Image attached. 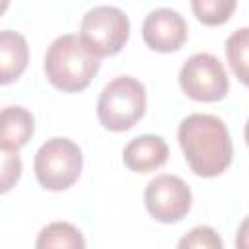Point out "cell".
<instances>
[{
    "instance_id": "1",
    "label": "cell",
    "mask_w": 249,
    "mask_h": 249,
    "mask_svg": "<svg viewBox=\"0 0 249 249\" xmlns=\"http://www.w3.org/2000/svg\"><path fill=\"white\" fill-rule=\"evenodd\" d=\"M177 140L189 167L198 177H216L231 163L233 144L226 123L216 115H187L179 123Z\"/></svg>"
},
{
    "instance_id": "2",
    "label": "cell",
    "mask_w": 249,
    "mask_h": 249,
    "mask_svg": "<svg viewBox=\"0 0 249 249\" xmlns=\"http://www.w3.org/2000/svg\"><path fill=\"white\" fill-rule=\"evenodd\" d=\"M45 76L60 91H82L99 70V58L80 41L76 33L53 39L45 53Z\"/></svg>"
},
{
    "instance_id": "3",
    "label": "cell",
    "mask_w": 249,
    "mask_h": 249,
    "mask_svg": "<svg viewBox=\"0 0 249 249\" xmlns=\"http://www.w3.org/2000/svg\"><path fill=\"white\" fill-rule=\"evenodd\" d=\"M146 111V88L134 76H117L107 82L97 99V119L113 132L132 128Z\"/></svg>"
},
{
    "instance_id": "4",
    "label": "cell",
    "mask_w": 249,
    "mask_h": 249,
    "mask_svg": "<svg viewBox=\"0 0 249 249\" xmlns=\"http://www.w3.org/2000/svg\"><path fill=\"white\" fill-rule=\"evenodd\" d=\"M82 163L80 146L66 136H54L43 142L35 152L33 171L43 189L64 191L78 181Z\"/></svg>"
},
{
    "instance_id": "5",
    "label": "cell",
    "mask_w": 249,
    "mask_h": 249,
    "mask_svg": "<svg viewBox=\"0 0 249 249\" xmlns=\"http://www.w3.org/2000/svg\"><path fill=\"white\" fill-rule=\"evenodd\" d=\"M130 21L128 16L109 4L89 8L80 21V41L99 58L117 54L128 41Z\"/></svg>"
},
{
    "instance_id": "6",
    "label": "cell",
    "mask_w": 249,
    "mask_h": 249,
    "mask_svg": "<svg viewBox=\"0 0 249 249\" xmlns=\"http://www.w3.org/2000/svg\"><path fill=\"white\" fill-rule=\"evenodd\" d=\"M179 86L195 101H220L226 97L230 82L218 56L195 53L181 64Z\"/></svg>"
},
{
    "instance_id": "7",
    "label": "cell",
    "mask_w": 249,
    "mask_h": 249,
    "mask_svg": "<svg viewBox=\"0 0 249 249\" xmlns=\"http://www.w3.org/2000/svg\"><path fill=\"white\" fill-rule=\"evenodd\" d=\"M144 204L154 220L161 224H173L189 214L193 193L181 177L161 173L148 181L144 189Z\"/></svg>"
},
{
    "instance_id": "8",
    "label": "cell",
    "mask_w": 249,
    "mask_h": 249,
    "mask_svg": "<svg viewBox=\"0 0 249 249\" xmlns=\"http://www.w3.org/2000/svg\"><path fill=\"white\" fill-rule=\"evenodd\" d=\"M189 37V25L185 18L173 8H154L146 14L142 23L144 43L158 53H171L181 49Z\"/></svg>"
},
{
    "instance_id": "9",
    "label": "cell",
    "mask_w": 249,
    "mask_h": 249,
    "mask_svg": "<svg viewBox=\"0 0 249 249\" xmlns=\"http://www.w3.org/2000/svg\"><path fill=\"white\" fill-rule=\"evenodd\" d=\"M169 158L167 142L158 134H140L123 150L124 165L134 173H148L161 167Z\"/></svg>"
},
{
    "instance_id": "10",
    "label": "cell",
    "mask_w": 249,
    "mask_h": 249,
    "mask_svg": "<svg viewBox=\"0 0 249 249\" xmlns=\"http://www.w3.org/2000/svg\"><path fill=\"white\" fill-rule=\"evenodd\" d=\"M35 130L31 111L21 105H6L0 109V148L18 152L23 148Z\"/></svg>"
},
{
    "instance_id": "11",
    "label": "cell",
    "mask_w": 249,
    "mask_h": 249,
    "mask_svg": "<svg viewBox=\"0 0 249 249\" xmlns=\"http://www.w3.org/2000/svg\"><path fill=\"white\" fill-rule=\"evenodd\" d=\"M29 47L21 33L0 29V86L16 82L27 68Z\"/></svg>"
},
{
    "instance_id": "12",
    "label": "cell",
    "mask_w": 249,
    "mask_h": 249,
    "mask_svg": "<svg viewBox=\"0 0 249 249\" xmlns=\"http://www.w3.org/2000/svg\"><path fill=\"white\" fill-rule=\"evenodd\" d=\"M35 249H86V239L74 224L58 220L41 228Z\"/></svg>"
},
{
    "instance_id": "13",
    "label": "cell",
    "mask_w": 249,
    "mask_h": 249,
    "mask_svg": "<svg viewBox=\"0 0 249 249\" xmlns=\"http://www.w3.org/2000/svg\"><path fill=\"white\" fill-rule=\"evenodd\" d=\"M247 45H249V29L247 27H239L226 41L228 62L241 84H247Z\"/></svg>"
},
{
    "instance_id": "14",
    "label": "cell",
    "mask_w": 249,
    "mask_h": 249,
    "mask_svg": "<svg viewBox=\"0 0 249 249\" xmlns=\"http://www.w3.org/2000/svg\"><path fill=\"white\" fill-rule=\"evenodd\" d=\"M191 8L198 21L206 25H220L226 23L231 12L237 8L235 0H193Z\"/></svg>"
},
{
    "instance_id": "15",
    "label": "cell",
    "mask_w": 249,
    "mask_h": 249,
    "mask_svg": "<svg viewBox=\"0 0 249 249\" xmlns=\"http://www.w3.org/2000/svg\"><path fill=\"white\" fill-rule=\"evenodd\" d=\"M177 249H224L220 233L210 226H195L181 235Z\"/></svg>"
},
{
    "instance_id": "16",
    "label": "cell",
    "mask_w": 249,
    "mask_h": 249,
    "mask_svg": "<svg viewBox=\"0 0 249 249\" xmlns=\"http://www.w3.org/2000/svg\"><path fill=\"white\" fill-rule=\"evenodd\" d=\"M21 169H23V163L19 154L0 148V195L16 187V183L21 177Z\"/></svg>"
},
{
    "instance_id": "17",
    "label": "cell",
    "mask_w": 249,
    "mask_h": 249,
    "mask_svg": "<svg viewBox=\"0 0 249 249\" xmlns=\"http://www.w3.org/2000/svg\"><path fill=\"white\" fill-rule=\"evenodd\" d=\"M8 6H10V2H8V0H0V14H2V12H4Z\"/></svg>"
}]
</instances>
